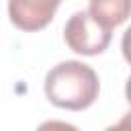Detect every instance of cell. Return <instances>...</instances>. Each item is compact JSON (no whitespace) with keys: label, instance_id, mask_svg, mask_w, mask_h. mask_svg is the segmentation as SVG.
I'll list each match as a JSON object with an SVG mask.
<instances>
[{"label":"cell","instance_id":"277c9868","mask_svg":"<svg viewBox=\"0 0 131 131\" xmlns=\"http://www.w3.org/2000/svg\"><path fill=\"white\" fill-rule=\"evenodd\" d=\"M88 12L100 25L113 29L131 16V0H90Z\"/></svg>","mask_w":131,"mask_h":131},{"label":"cell","instance_id":"5b68a950","mask_svg":"<svg viewBox=\"0 0 131 131\" xmlns=\"http://www.w3.org/2000/svg\"><path fill=\"white\" fill-rule=\"evenodd\" d=\"M37 131H80V129L66 121H45L37 127Z\"/></svg>","mask_w":131,"mask_h":131},{"label":"cell","instance_id":"8992f818","mask_svg":"<svg viewBox=\"0 0 131 131\" xmlns=\"http://www.w3.org/2000/svg\"><path fill=\"white\" fill-rule=\"evenodd\" d=\"M121 49H123V57L127 59V63L131 66V27L123 33V39H121Z\"/></svg>","mask_w":131,"mask_h":131},{"label":"cell","instance_id":"7a4b0ae2","mask_svg":"<svg viewBox=\"0 0 131 131\" xmlns=\"http://www.w3.org/2000/svg\"><path fill=\"white\" fill-rule=\"evenodd\" d=\"M111 29L100 25L88 10H78L70 16L63 29L68 47L80 55H98L111 43Z\"/></svg>","mask_w":131,"mask_h":131},{"label":"cell","instance_id":"52a82bcc","mask_svg":"<svg viewBox=\"0 0 131 131\" xmlns=\"http://www.w3.org/2000/svg\"><path fill=\"white\" fill-rule=\"evenodd\" d=\"M104 131H131V111L123 115V119L117 123V125H111L106 127Z\"/></svg>","mask_w":131,"mask_h":131},{"label":"cell","instance_id":"3957f363","mask_svg":"<svg viewBox=\"0 0 131 131\" xmlns=\"http://www.w3.org/2000/svg\"><path fill=\"white\" fill-rule=\"evenodd\" d=\"M61 0H8L10 23L20 31H41L55 16Z\"/></svg>","mask_w":131,"mask_h":131},{"label":"cell","instance_id":"6da1fadb","mask_svg":"<svg viewBox=\"0 0 131 131\" xmlns=\"http://www.w3.org/2000/svg\"><path fill=\"white\" fill-rule=\"evenodd\" d=\"M96 72L76 59L61 61L45 76V96L51 104L68 111H84L98 98Z\"/></svg>","mask_w":131,"mask_h":131},{"label":"cell","instance_id":"ba28073f","mask_svg":"<svg viewBox=\"0 0 131 131\" xmlns=\"http://www.w3.org/2000/svg\"><path fill=\"white\" fill-rule=\"evenodd\" d=\"M125 96H127V100H129V104H131V76H129L127 86H125Z\"/></svg>","mask_w":131,"mask_h":131}]
</instances>
